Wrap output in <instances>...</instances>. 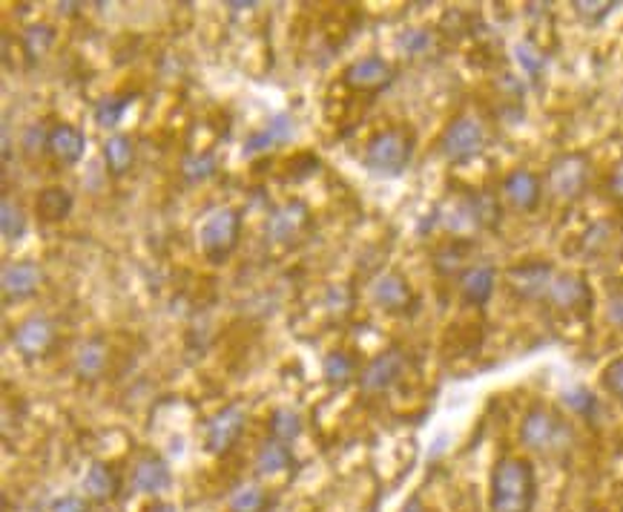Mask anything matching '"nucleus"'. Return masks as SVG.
I'll list each match as a JSON object with an SVG mask.
<instances>
[{"label":"nucleus","instance_id":"1","mask_svg":"<svg viewBox=\"0 0 623 512\" xmlns=\"http://www.w3.org/2000/svg\"><path fill=\"white\" fill-rule=\"evenodd\" d=\"M538 504V473L524 455H506L494 464L489 481V510L531 512Z\"/></svg>","mask_w":623,"mask_h":512},{"label":"nucleus","instance_id":"2","mask_svg":"<svg viewBox=\"0 0 623 512\" xmlns=\"http://www.w3.org/2000/svg\"><path fill=\"white\" fill-rule=\"evenodd\" d=\"M414 159V132L408 127H385L365 144V164L379 176H400Z\"/></svg>","mask_w":623,"mask_h":512},{"label":"nucleus","instance_id":"3","mask_svg":"<svg viewBox=\"0 0 623 512\" xmlns=\"http://www.w3.org/2000/svg\"><path fill=\"white\" fill-rule=\"evenodd\" d=\"M569 438V423L543 404L531 406L524 415V420H520V443L529 452H538V455H554V452L566 450Z\"/></svg>","mask_w":623,"mask_h":512},{"label":"nucleus","instance_id":"4","mask_svg":"<svg viewBox=\"0 0 623 512\" xmlns=\"http://www.w3.org/2000/svg\"><path fill=\"white\" fill-rule=\"evenodd\" d=\"M485 141H489V132H485L483 121L471 113H462V116L451 118V125L439 136V153L451 164L471 162L474 155L483 153Z\"/></svg>","mask_w":623,"mask_h":512},{"label":"nucleus","instance_id":"5","mask_svg":"<svg viewBox=\"0 0 623 512\" xmlns=\"http://www.w3.org/2000/svg\"><path fill=\"white\" fill-rule=\"evenodd\" d=\"M592 162L586 153H563L557 155L546 171V190L561 202H575L589 187Z\"/></svg>","mask_w":623,"mask_h":512},{"label":"nucleus","instance_id":"6","mask_svg":"<svg viewBox=\"0 0 623 512\" xmlns=\"http://www.w3.org/2000/svg\"><path fill=\"white\" fill-rule=\"evenodd\" d=\"M242 233V217L236 208H216L199 228L201 251L213 263H224L236 251Z\"/></svg>","mask_w":623,"mask_h":512},{"label":"nucleus","instance_id":"7","mask_svg":"<svg viewBox=\"0 0 623 512\" xmlns=\"http://www.w3.org/2000/svg\"><path fill=\"white\" fill-rule=\"evenodd\" d=\"M557 277L554 274V265L549 259H524V263L512 265L503 274L506 288L512 291V296L524 300V303H538V300H546L552 280Z\"/></svg>","mask_w":623,"mask_h":512},{"label":"nucleus","instance_id":"8","mask_svg":"<svg viewBox=\"0 0 623 512\" xmlns=\"http://www.w3.org/2000/svg\"><path fill=\"white\" fill-rule=\"evenodd\" d=\"M546 303L561 314H572V317H586L592 311V288L580 274H557L549 288Z\"/></svg>","mask_w":623,"mask_h":512},{"label":"nucleus","instance_id":"9","mask_svg":"<svg viewBox=\"0 0 623 512\" xmlns=\"http://www.w3.org/2000/svg\"><path fill=\"white\" fill-rule=\"evenodd\" d=\"M405 365L408 360L400 349L379 351L377 358H371L368 365L360 372V388L368 392V395H383V392L400 383V377L405 374Z\"/></svg>","mask_w":623,"mask_h":512},{"label":"nucleus","instance_id":"10","mask_svg":"<svg viewBox=\"0 0 623 512\" xmlns=\"http://www.w3.org/2000/svg\"><path fill=\"white\" fill-rule=\"evenodd\" d=\"M245 420L247 415L239 404L219 409L204 429V446H208L210 455H227L233 443L239 441V435L245 432Z\"/></svg>","mask_w":623,"mask_h":512},{"label":"nucleus","instance_id":"11","mask_svg":"<svg viewBox=\"0 0 623 512\" xmlns=\"http://www.w3.org/2000/svg\"><path fill=\"white\" fill-rule=\"evenodd\" d=\"M503 199L520 213H534L543 202V182H540L538 173L526 171V167H517V171L506 173V179L501 185Z\"/></svg>","mask_w":623,"mask_h":512},{"label":"nucleus","instance_id":"12","mask_svg":"<svg viewBox=\"0 0 623 512\" xmlns=\"http://www.w3.org/2000/svg\"><path fill=\"white\" fill-rule=\"evenodd\" d=\"M371 303L377 309L388 311V314H400V311H408L414 305V291H411V282L397 271H385L379 274L377 280L371 282L368 288Z\"/></svg>","mask_w":623,"mask_h":512},{"label":"nucleus","instance_id":"13","mask_svg":"<svg viewBox=\"0 0 623 512\" xmlns=\"http://www.w3.org/2000/svg\"><path fill=\"white\" fill-rule=\"evenodd\" d=\"M345 84L351 90H360V93H374V90H383V86L391 84L393 70L391 63L383 61L379 55H365L360 61H354L345 70Z\"/></svg>","mask_w":623,"mask_h":512},{"label":"nucleus","instance_id":"14","mask_svg":"<svg viewBox=\"0 0 623 512\" xmlns=\"http://www.w3.org/2000/svg\"><path fill=\"white\" fill-rule=\"evenodd\" d=\"M55 340V326L49 323L44 314H32V317L21 319L15 326V334H12V342L15 349L24 354V358H38L44 351L52 346Z\"/></svg>","mask_w":623,"mask_h":512},{"label":"nucleus","instance_id":"15","mask_svg":"<svg viewBox=\"0 0 623 512\" xmlns=\"http://www.w3.org/2000/svg\"><path fill=\"white\" fill-rule=\"evenodd\" d=\"M460 300L471 309H483L489 305V300L494 296V288H497V271L492 265H471L466 271L460 274Z\"/></svg>","mask_w":623,"mask_h":512},{"label":"nucleus","instance_id":"16","mask_svg":"<svg viewBox=\"0 0 623 512\" xmlns=\"http://www.w3.org/2000/svg\"><path fill=\"white\" fill-rule=\"evenodd\" d=\"M173 484V473L169 464L158 455H144L132 469V489L141 496H162Z\"/></svg>","mask_w":623,"mask_h":512},{"label":"nucleus","instance_id":"17","mask_svg":"<svg viewBox=\"0 0 623 512\" xmlns=\"http://www.w3.org/2000/svg\"><path fill=\"white\" fill-rule=\"evenodd\" d=\"M308 217H310L308 205L299 202V199H293V202L279 205V208L270 213L265 231H268V236L273 242H287L293 240L302 228L308 225Z\"/></svg>","mask_w":623,"mask_h":512},{"label":"nucleus","instance_id":"18","mask_svg":"<svg viewBox=\"0 0 623 512\" xmlns=\"http://www.w3.org/2000/svg\"><path fill=\"white\" fill-rule=\"evenodd\" d=\"M0 282H3L7 300H26V296H32L40 288L44 271H40V265L35 263H12L3 268Z\"/></svg>","mask_w":623,"mask_h":512},{"label":"nucleus","instance_id":"19","mask_svg":"<svg viewBox=\"0 0 623 512\" xmlns=\"http://www.w3.org/2000/svg\"><path fill=\"white\" fill-rule=\"evenodd\" d=\"M47 150L52 153L55 162L61 164H78L84 159L86 150V136L72 125H55L49 130V144Z\"/></svg>","mask_w":623,"mask_h":512},{"label":"nucleus","instance_id":"20","mask_svg":"<svg viewBox=\"0 0 623 512\" xmlns=\"http://www.w3.org/2000/svg\"><path fill=\"white\" fill-rule=\"evenodd\" d=\"M293 139V118L287 113H279L262 127V130L250 132V139L245 141V148H242V155L250 159L256 153H265L270 150L273 144H282V141H291Z\"/></svg>","mask_w":623,"mask_h":512},{"label":"nucleus","instance_id":"21","mask_svg":"<svg viewBox=\"0 0 623 512\" xmlns=\"http://www.w3.org/2000/svg\"><path fill=\"white\" fill-rule=\"evenodd\" d=\"M118 489H121V478H118V473L109 464L95 461V464L86 469L84 492L93 504H109V501L118 496Z\"/></svg>","mask_w":623,"mask_h":512},{"label":"nucleus","instance_id":"22","mask_svg":"<svg viewBox=\"0 0 623 512\" xmlns=\"http://www.w3.org/2000/svg\"><path fill=\"white\" fill-rule=\"evenodd\" d=\"M293 466V455L287 443L279 441H268L262 443V450L256 452L254 458V469L259 478H277V475L287 473Z\"/></svg>","mask_w":623,"mask_h":512},{"label":"nucleus","instance_id":"23","mask_svg":"<svg viewBox=\"0 0 623 512\" xmlns=\"http://www.w3.org/2000/svg\"><path fill=\"white\" fill-rule=\"evenodd\" d=\"M72 205H75V199L67 187H47L35 199V210L44 222H63L72 213Z\"/></svg>","mask_w":623,"mask_h":512},{"label":"nucleus","instance_id":"24","mask_svg":"<svg viewBox=\"0 0 623 512\" xmlns=\"http://www.w3.org/2000/svg\"><path fill=\"white\" fill-rule=\"evenodd\" d=\"M471 242L466 240H448L446 245H439L434 251V271L443 274V277H451V274H462L466 268H471L469 263Z\"/></svg>","mask_w":623,"mask_h":512},{"label":"nucleus","instance_id":"25","mask_svg":"<svg viewBox=\"0 0 623 512\" xmlns=\"http://www.w3.org/2000/svg\"><path fill=\"white\" fill-rule=\"evenodd\" d=\"M104 162H107L109 173L113 176H124V173H130L132 162H136V144H132L130 136H109L104 141Z\"/></svg>","mask_w":623,"mask_h":512},{"label":"nucleus","instance_id":"26","mask_svg":"<svg viewBox=\"0 0 623 512\" xmlns=\"http://www.w3.org/2000/svg\"><path fill=\"white\" fill-rule=\"evenodd\" d=\"M273 501H270L268 489L259 484H239L227 496V512H270Z\"/></svg>","mask_w":623,"mask_h":512},{"label":"nucleus","instance_id":"27","mask_svg":"<svg viewBox=\"0 0 623 512\" xmlns=\"http://www.w3.org/2000/svg\"><path fill=\"white\" fill-rule=\"evenodd\" d=\"M104 365H107V346L104 340L93 337V340H86L78 346L75 351V372L86 381H95L101 372H104Z\"/></svg>","mask_w":623,"mask_h":512},{"label":"nucleus","instance_id":"28","mask_svg":"<svg viewBox=\"0 0 623 512\" xmlns=\"http://www.w3.org/2000/svg\"><path fill=\"white\" fill-rule=\"evenodd\" d=\"M270 435L279 443H293L302 435V418L299 411L291 409V406H279L270 415Z\"/></svg>","mask_w":623,"mask_h":512},{"label":"nucleus","instance_id":"29","mask_svg":"<svg viewBox=\"0 0 623 512\" xmlns=\"http://www.w3.org/2000/svg\"><path fill=\"white\" fill-rule=\"evenodd\" d=\"M354 369L356 363L348 351H331L322 363L325 381L331 383V386H345V383L354 377Z\"/></svg>","mask_w":623,"mask_h":512},{"label":"nucleus","instance_id":"30","mask_svg":"<svg viewBox=\"0 0 623 512\" xmlns=\"http://www.w3.org/2000/svg\"><path fill=\"white\" fill-rule=\"evenodd\" d=\"M0 231H3V240L7 242L24 240L26 217L21 205H15L12 199H3V205H0Z\"/></svg>","mask_w":623,"mask_h":512},{"label":"nucleus","instance_id":"31","mask_svg":"<svg viewBox=\"0 0 623 512\" xmlns=\"http://www.w3.org/2000/svg\"><path fill=\"white\" fill-rule=\"evenodd\" d=\"M216 173V155L213 153H190L185 155V162H181V176L192 185H199V182H208L210 176Z\"/></svg>","mask_w":623,"mask_h":512},{"label":"nucleus","instance_id":"32","mask_svg":"<svg viewBox=\"0 0 623 512\" xmlns=\"http://www.w3.org/2000/svg\"><path fill=\"white\" fill-rule=\"evenodd\" d=\"M124 109H127V98H121V95H107V98H101L93 109L95 125L104 127V130H113V127L121 125Z\"/></svg>","mask_w":623,"mask_h":512},{"label":"nucleus","instance_id":"33","mask_svg":"<svg viewBox=\"0 0 623 512\" xmlns=\"http://www.w3.org/2000/svg\"><path fill=\"white\" fill-rule=\"evenodd\" d=\"M55 44V30L47 24H38V26H30V30L24 32V49L26 55H32V58H40L44 53H49Z\"/></svg>","mask_w":623,"mask_h":512},{"label":"nucleus","instance_id":"34","mask_svg":"<svg viewBox=\"0 0 623 512\" xmlns=\"http://www.w3.org/2000/svg\"><path fill=\"white\" fill-rule=\"evenodd\" d=\"M515 58L517 63L524 67L526 75H540L543 72V67H546V55L540 53L531 40H520L515 47Z\"/></svg>","mask_w":623,"mask_h":512},{"label":"nucleus","instance_id":"35","mask_svg":"<svg viewBox=\"0 0 623 512\" xmlns=\"http://www.w3.org/2000/svg\"><path fill=\"white\" fill-rule=\"evenodd\" d=\"M563 404L569 406L575 415H580V418H592L595 411H598V400H595V395L589 392V388H569V392H563Z\"/></svg>","mask_w":623,"mask_h":512},{"label":"nucleus","instance_id":"36","mask_svg":"<svg viewBox=\"0 0 623 512\" xmlns=\"http://www.w3.org/2000/svg\"><path fill=\"white\" fill-rule=\"evenodd\" d=\"M397 47L405 55H425L434 47V35L428 30H408L400 35Z\"/></svg>","mask_w":623,"mask_h":512},{"label":"nucleus","instance_id":"37","mask_svg":"<svg viewBox=\"0 0 623 512\" xmlns=\"http://www.w3.org/2000/svg\"><path fill=\"white\" fill-rule=\"evenodd\" d=\"M600 383H603V388H607L609 395L623 400V358L609 360V363L603 365V372H600Z\"/></svg>","mask_w":623,"mask_h":512},{"label":"nucleus","instance_id":"38","mask_svg":"<svg viewBox=\"0 0 623 512\" xmlns=\"http://www.w3.org/2000/svg\"><path fill=\"white\" fill-rule=\"evenodd\" d=\"M21 144H24L26 155L40 153V150L49 144V130H44V125H30L24 130V139H21Z\"/></svg>","mask_w":623,"mask_h":512},{"label":"nucleus","instance_id":"39","mask_svg":"<svg viewBox=\"0 0 623 512\" xmlns=\"http://www.w3.org/2000/svg\"><path fill=\"white\" fill-rule=\"evenodd\" d=\"M607 194H609V199H615L618 205H623V155L615 164H612V171H609Z\"/></svg>","mask_w":623,"mask_h":512},{"label":"nucleus","instance_id":"40","mask_svg":"<svg viewBox=\"0 0 623 512\" xmlns=\"http://www.w3.org/2000/svg\"><path fill=\"white\" fill-rule=\"evenodd\" d=\"M612 9H615V3H575L577 15L584 18V21H589V24L603 21Z\"/></svg>","mask_w":623,"mask_h":512},{"label":"nucleus","instance_id":"41","mask_svg":"<svg viewBox=\"0 0 623 512\" xmlns=\"http://www.w3.org/2000/svg\"><path fill=\"white\" fill-rule=\"evenodd\" d=\"M49 512H90V501L81 496H61L49 504Z\"/></svg>","mask_w":623,"mask_h":512},{"label":"nucleus","instance_id":"42","mask_svg":"<svg viewBox=\"0 0 623 512\" xmlns=\"http://www.w3.org/2000/svg\"><path fill=\"white\" fill-rule=\"evenodd\" d=\"M607 319H609V326H615L623 331V288L621 291H612V294H609Z\"/></svg>","mask_w":623,"mask_h":512},{"label":"nucleus","instance_id":"43","mask_svg":"<svg viewBox=\"0 0 623 512\" xmlns=\"http://www.w3.org/2000/svg\"><path fill=\"white\" fill-rule=\"evenodd\" d=\"M400 512H428V510H425L423 498L414 496V498H408L405 504H402V510H400Z\"/></svg>","mask_w":623,"mask_h":512},{"label":"nucleus","instance_id":"44","mask_svg":"<svg viewBox=\"0 0 623 512\" xmlns=\"http://www.w3.org/2000/svg\"><path fill=\"white\" fill-rule=\"evenodd\" d=\"M146 512H178V507L169 504V501H155V504L150 507Z\"/></svg>","mask_w":623,"mask_h":512},{"label":"nucleus","instance_id":"45","mask_svg":"<svg viewBox=\"0 0 623 512\" xmlns=\"http://www.w3.org/2000/svg\"><path fill=\"white\" fill-rule=\"evenodd\" d=\"M58 9H63L67 15H72V12H75V9H78V3H61V7H58Z\"/></svg>","mask_w":623,"mask_h":512}]
</instances>
